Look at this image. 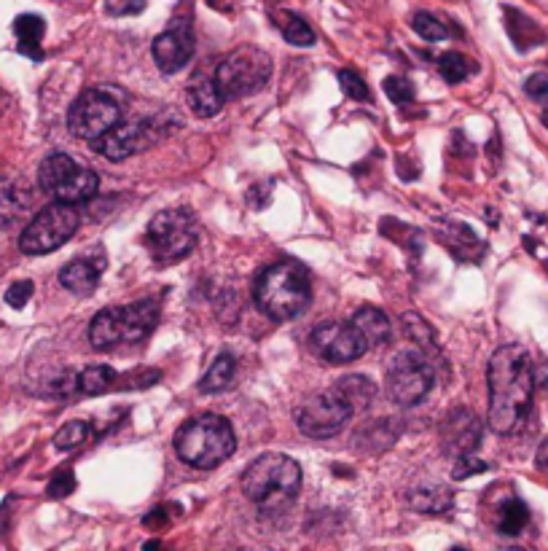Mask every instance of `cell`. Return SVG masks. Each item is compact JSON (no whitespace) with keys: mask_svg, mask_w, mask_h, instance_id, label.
Segmentation results:
<instances>
[{"mask_svg":"<svg viewBox=\"0 0 548 551\" xmlns=\"http://www.w3.org/2000/svg\"><path fill=\"white\" fill-rule=\"evenodd\" d=\"M489 428L495 433H514L522 428L532 406L535 374L532 358L522 345L497 347L489 358Z\"/></svg>","mask_w":548,"mask_h":551,"instance_id":"1","label":"cell"},{"mask_svg":"<svg viewBox=\"0 0 548 551\" xmlns=\"http://www.w3.org/2000/svg\"><path fill=\"white\" fill-rule=\"evenodd\" d=\"M253 299L272 320H293L304 315L312 302V285L304 267L280 261L266 267L253 285Z\"/></svg>","mask_w":548,"mask_h":551,"instance_id":"2","label":"cell"},{"mask_svg":"<svg viewBox=\"0 0 548 551\" xmlns=\"http://www.w3.org/2000/svg\"><path fill=\"white\" fill-rule=\"evenodd\" d=\"M301 487L299 463L280 452L261 455L242 474V492L250 503H256L261 511H277L288 506Z\"/></svg>","mask_w":548,"mask_h":551,"instance_id":"3","label":"cell"},{"mask_svg":"<svg viewBox=\"0 0 548 551\" xmlns=\"http://www.w3.org/2000/svg\"><path fill=\"white\" fill-rule=\"evenodd\" d=\"M237 439H234L232 422L218 414H202L186 422L175 433V452L186 465L207 471L221 465L234 455Z\"/></svg>","mask_w":548,"mask_h":551,"instance_id":"4","label":"cell"},{"mask_svg":"<svg viewBox=\"0 0 548 551\" xmlns=\"http://www.w3.org/2000/svg\"><path fill=\"white\" fill-rule=\"evenodd\" d=\"M213 78L226 100L256 95L272 78V57L258 46H240L218 62Z\"/></svg>","mask_w":548,"mask_h":551,"instance_id":"5","label":"cell"},{"mask_svg":"<svg viewBox=\"0 0 548 551\" xmlns=\"http://www.w3.org/2000/svg\"><path fill=\"white\" fill-rule=\"evenodd\" d=\"M38 186L57 202L84 205L100 189V178L92 170L76 164L68 154L46 156L38 167Z\"/></svg>","mask_w":548,"mask_h":551,"instance_id":"6","label":"cell"},{"mask_svg":"<svg viewBox=\"0 0 548 551\" xmlns=\"http://www.w3.org/2000/svg\"><path fill=\"white\" fill-rule=\"evenodd\" d=\"M146 240L156 261L175 264V261L186 259L194 250V245H197V221L183 207L162 210V213H156L151 218Z\"/></svg>","mask_w":548,"mask_h":551,"instance_id":"7","label":"cell"},{"mask_svg":"<svg viewBox=\"0 0 548 551\" xmlns=\"http://www.w3.org/2000/svg\"><path fill=\"white\" fill-rule=\"evenodd\" d=\"M78 221H81V216H78L76 205L54 202V205L43 207L19 237V248L27 256H46V253L62 248L76 234Z\"/></svg>","mask_w":548,"mask_h":551,"instance_id":"8","label":"cell"},{"mask_svg":"<svg viewBox=\"0 0 548 551\" xmlns=\"http://www.w3.org/2000/svg\"><path fill=\"white\" fill-rule=\"evenodd\" d=\"M433 379V363L420 350H406L395 355L387 366V396L398 406H417L433 388Z\"/></svg>","mask_w":548,"mask_h":551,"instance_id":"9","label":"cell"},{"mask_svg":"<svg viewBox=\"0 0 548 551\" xmlns=\"http://www.w3.org/2000/svg\"><path fill=\"white\" fill-rule=\"evenodd\" d=\"M121 121V103L100 89H86L68 111V130L73 138L97 140Z\"/></svg>","mask_w":548,"mask_h":551,"instance_id":"10","label":"cell"},{"mask_svg":"<svg viewBox=\"0 0 548 551\" xmlns=\"http://www.w3.org/2000/svg\"><path fill=\"white\" fill-rule=\"evenodd\" d=\"M352 409L334 388L317 393L296 412V425L309 439H331L350 422Z\"/></svg>","mask_w":548,"mask_h":551,"instance_id":"11","label":"cell"},{"mask_svg":"<svg viewBox=\"0 0 548 551\" xmlns=\"http://www.w3.org/2000/svg\"><path fill=\"white\" fill-rule=\"evenodd\" d=\"M312 350L317 353V358H323L328 363H336V366H344V363L358 361L360 355L369 350L366 339L360 336V331L350 323H336V320H328V323H320V326L312 331Z\"/></svg>","mask_w":548,"mask_h":551,"instance_id":"12","label":"cell"},{"mask_svg":"<svg viewBox=\"0 0 548 551\" xmlns=\"http://www.w3.org/2000/svg\"><path fill=\"white\" fill-rule=\"evenodd\" d=\"M154 140L148 121H119L116 127L105 132L103 138L95 140V151L111 162H121V159H129L137 151L148 148Z\"/></svg>","mask_w":548,"mask_h":551,"instance_id":"13","label":"cell"},{"mask_svg":"<svg viewBox=\"0 0 548 551\" xmlns=\"http://www.w3.org/2000/svg\"><path fill=\"white\" fill-rule=\"evenodd\" d=\"M151 54H154L156 68L172 76L189 65L191 54H194V35H191L189 25H175L170 30H164L162 35H156L154 46H151Z\"/></svg>","mask_w":548,"mask_h":551,"instance_id":"14","label":"cell"},{"mask_svg":"<svg viewBox=\"0 0 548 551\" xmlns=\"http://www.w3.org/2000/svg\"><path fill=\"white\" fill-rule=\"evenodd\" d=\"M441 441L446 452L463 457L473 455V449L481 444V422L468 409H454L441 422Z\"/></svg>","mask_w":548,"mask_h":551,"instance_id":"15","label":"cell"},{"mask_svg":"<svg viewBox=\"0 0 548 551\" xmlns=\"http://www.w3.org/2000/svg\"><path fill=\"white\" fill-rule=\"evenodd\" d=\"M121 339L124 342H143L159 323V302L156 299H143V302L119 307Z\"/></svg>","mask_w":548,"mask_h":551,"instance_id":"16","label":"cell"},{"mask_svg":"<svg viewBox=\"0 0 548 551\" xmlns=\"http://www.w3.org/2000/svg\"><path fill=\"white\" fill-rule=\"evenodd\" d=\"M105 261H89V259H76L70 261L68 267H62L60 272V285L68 288L70 293H78V296H89L100 285V272H103Z\"/></svg>","mask_w":548,"mask_h":551,"instance_id":"17","label":"cell"},{"mask_svg":"<svg viewBox=\"0 0 548 551\" xmlns=\"http://www.w3.org/2000/svg\"><path fill=\"white\" fill-rule=\"evenodd\" d=\"M186 97H189L191 111L197 113V116H202V119H210V116H215V113H221L223 103H226V97L221 95V89H218V84H215V78L202 76V73H197V76L191 78Z\"/></svg>","mask_w":548,"mask_h":551,"instance_id":"18","label":"cell"},{"mask_svg":"<svg viewBox=\"0 0 548 551\" xmlns=\"http://www.w3.org/2000/svg\"><path fill=\"white\" fill-rule=\"evenodd\" d=\"M401 323L403 331H406V334L411 336V342L417 345V350L433 363V369H436V366L438 369H444V353H441V345H438L436 331H433L417 312H406Z\"/></svg>","mask_w":548,"mask_h":551,"instance_id":"19","label":"cell"},{"mask_svg":"<svg viewBox=\"0 0 548 551\" xmlns=\"http://www.w3.org/2000/svg\"><path fill=\"white\" fill-rule=\"evenodd\" d=\"M27 210H30V191L19 181L0 178V229L22 221Z\"/></svg>","mask_w":548,"mask_h":551,"instance_id":"20","label":"cell"},{"mask_svg":"<svg viewBox=\"0 0 548 551\" xmlns=\"http://www.w3.org/2000/svg\"><path fill=\"white\" fill-rule=\"evenodd\" d=\"M352 326L358 328L369 347H385L390 342V334H393L390 318L382 310H377V307H360L352 315Z\"/></svg>","mask_w":548,"mask_h":551,"instance_id":"21","label":"cell"},{"mask_svg":"<svg viewBox=\"0 0 548 551\" xmlns=\"http://www.w3.org/2000/svg\"><path fill=\"white\" fill-rule=\"evenodd\" d=\"M406 500L420 514H446L454 503V492L444 487V484H428V487L420 484V487L409 490Z\"/></svg>","mask_w":548,"mask_h":551,"instance_id":"22","label":"cell"},{"mask_svg":"<svg viewBox=\"0 0 548 551\" xmlns=\"http://www.w3.org/2000/svg\"><path fill=\"white\" fill-rule=\"evenodd\" d=\"M89 342L95 350H111V347L121 345V320H119V307H108V310H100L89 326Z\"/></svg>","mask_w":548,"mask_h":551,"instance_id":"23","label":"cell"},{"mask_svg":"<svg viewBox=\"0 0 548 551\" xmlns=\"http://www.w3.org/2000/svg\"><path fill=\"white\" fill-rule=\"evenodd\" d=\"M334 390L350 404L352 414L366 412L374 404V398H377V385L369 377H360V374H350V377L339 379Z\"/></svg>","mask_w":548,"mask_h":551,"instance_id":"24","label":"cell"},{"mask_svg":"<svg viewBox=\"0 0 548 551\" xmlns=\"http://www.w3.org/2000/svg\"><path fill=\"white\" fill-rule=\"evenodd\" d=\"M46 33V22L35 14H22L14 22V35H17L19 52L27 54L30 60H43L41 38Z\"/></svg>","mask_w":548,"mask_h":551,"instance_id":"25","label":"cell"},{"mask_svg":"<svg viewBox=\"0 0 548 551\" xmlns=\"http://www.w3.org/2000/svg\"><path fill=\"white\" fill-rule=\"evenodd\" d=\"M508 33H511V41L516 44V49H530V46L543 44V30H540L530 17H524L522 11L508 9L506 11Z\"/></svg>","mask_w":548,"mask_h":551,"instance_id":"26","label":"cell"},{"mask_svg":"<svg viewBox=\"0 0 548 551\" xmlns=\"http://www.w3.org/2000/svg\"><path fill=\"white\" fill-rule=\"evenodd\" d=\"M234 369H237V363H234L232 355H218L210 363V369L205 371V377L199 379V393H221V390L229 388L234 379Z\"/></svg>","mask_w":548,"mask_h":551,"instance_id":"27","label":"cell"},{"mask_svg":"<svg viewBox=\"0 0 548 551\" xmlns=\"http://www.w3.org/2000/svg\"><path fill=\"white\" fill-rule=\"evenodd\" d=\"M398 433H401L398 420H374L366 431H360L355 436V441H358V447L363 444L366 449H387L393 447Z\"/></svg>","mask_w":548,"mask_h":551,"instance_id":"28","label":"cell"},{"mask_svg":"<svg viewBox=\"0 0 548 551\" xmlns=\"http://www.w3.org/2000/svg\"><path fill=\"white\" fill-rule=\"evenodd\" d=\"M116 385V371L111 366H89L78 374V390L84 396H103Z\"/></svg>","mask_w":548,"mask_h":551,"instance_id":"29","label":"cell"},{"mask_svg":"<svg viewBox=\"0 0 548 551\" xmlns=\"http://www.w3.org/2000/svg\"><path fill=\"white\" fill-rule=\"evenodd\" d=\"M530 522V508L524 506L522 500H506L500 506V514H497V530L503 535H519Z\"/></svg>","mask_w":548,"mask_h":551,"instance_id":"30","label":"cell"},{"mask_svg":"<svg viewBox=\"0 0 548 551\" xmlns=\"http://www.w3.org/2000/svg\"><path fill=\"white\" fill-rule=\"evenodd\" d=\"M86 439H89V422L73 420L68 425H62L60 433L54 436V447L60 452H70V449L81 447Z\"/></svg>","mask_w":548,"mask_h":551,"instance_id":"31","label":"cell"},{"mask_svg":"<svg viewBox=\"0 0 548 551\" xmlns=\"http://www.w3.org/2000/svg\"><path fill=\"white\" fill-rule=\"evenodd\" d=\"M285 14V22H283V35L285 41L293 46H312L315 44V30L304 22L301 17H296V14H288V11H283Z\"/></svg>","mask_w":548,"mask_h":551,"instance_id":"32","label":"cell"},{"mask_svg":"<svg viewBox=\"0 0 548 551\" xmlns=\"http://www.w3.org/2000/svg\"><path fill=\"white\" fill-rule=\"evenodd\" d=\"M411 27H414L417 35H422L425 41H444V38H449V27H446L441 19L433 17V14H428V11H417L414 19H411Z\"/></svg>","mask_w":548,"mask_h":551,"instance_id":"33","label":"cell"},{"mask_svg":"<svg viewBox=\"0 0 548 551\" xmlns=\"http://www.w3.org/2000/svg\"><path fill=\"white\" fill-rule=\"evenodd\" d=\"M438 70H441V76H444L446 84H460V81L468 76V60H465L463 54L446 52L441 54V60H438Z\"/></svg>","mask_w":548,"mask_h":551,"instance_id":"34","label":"cell"},{"mask_svg":"<svg viewBox=\"0 0 548 551\" xmlns=\"http://www.w3.org/2000/svg\"><path fill=\"white\" fill-rule=\"evenodd\" d=\"M339 87L350 100H358V103H369L371 92L366 87V81L355 73V70H342L339 73Z\"/></svg>","mask_w":548,"mask_h":551,"instance_id":"35","label":"cell"},{"mask_svg":"<svg viewBox=\"0 0 548 551\" xmlns=\"http://www.w3.org/2000/svg\"><path fill=\"white\" fill-rule=\"evenodd\" d=\"M385 92L387 97L393 100L395 105H403V103H411L414 97H417V89H414V84H411L409 78H401V76H390L385 81Z\"/></svg>","mask_w":548,"mask_h":551,"instance_id":"36","label":"cell"},{"mask_svg":"<svg viewBox=\"0 0 548 551\" xmlns=\"http://www.w3.org/2000/svg\"><path fill=\"white\" fill-rule=\"evenodd\" d=\"M489 465L484 463V460H473L471 455H463L457 457V465L452 468V479H457V482H463V479H471V476L476 474H484Z\"/></svg>","mask_w":548,"mask_h":551,"instance_id":"37","label":"cell"},{"mask_svg":"<svg viewBox=\"0 0 548 551\" xmlns=\"http://www.w3.org/2000/svg\"><path fill=\"white\" fill-rule=\"evenodd\" d=\"M146 9V0H105V11L111 17H135Z\"/></svg>","mask_w":548,"mask_h":551,"instance_id":"38","label":"cell"},{"mask_svg":"<svg viewBox=\"0 0 548 551\" xmlns=\"http://www.w3.org/2000/svg\"><path fill=\"white\" fill-rule=\"evenodd\" d=\"M30 296H33V283L30 280H19L6 291V304L14 307V310H22L27 302H30Z\"/></svg>","mask_w":548,"mask_h":551,"instance_id":"39","label":"cell"},{"mask_svg":"<svg viewBox=\"0 0 548 551\" xmlns=\"http://www.w3.org/2000/svg\"><path fill=\"white\" fill-rule=\"evenodd\" d=\"M76 490V476L70 474V471H62L60 476H54L52 482H49V498H68L70 492Z\"/></svg>","mask_w":548,"mask_h":551,"instance_id":"40","label":"cell"},{"mask_svg":"<svg viewBox=\"0 0 548 551\" xmlns=\"http://www.w3.org/2000/svg\"><path fill=\"white\" fill-rule=\"evenodd\" d=\"M524 92H527L532 100H548V76L546 73H535V76L527 78Z\"/></svg>","mask_w":548,"mask_h":551,"instance_id":"41","label":"cell"},{"mask_svg":"<svg viewBox=\"0 0 548 551\" xmlns=\"http://www.w3.org/2000/svg\"><path fill=\"white\" fill-rule=\"evenodd\" d=\"M538 465L543 468V471H548V439L543 441L538 449Z\"/></svg>","mask_w":548,"mask_h":551,"instance_id":"42","label":"cell"},{"mask_svg":"<svg viewBox=\"0 0 548 551\" xmlns=\"http://www.w3.org/2000/svg\"><path fill=\"white\" fill-rule=\"evenodd\" d=\"M543 124H546V130H548V111L543 113Z\"/></svg>","mask_w":548,"mask_h":551,"instance_id":"43","label":"cell"}]
</instances>
